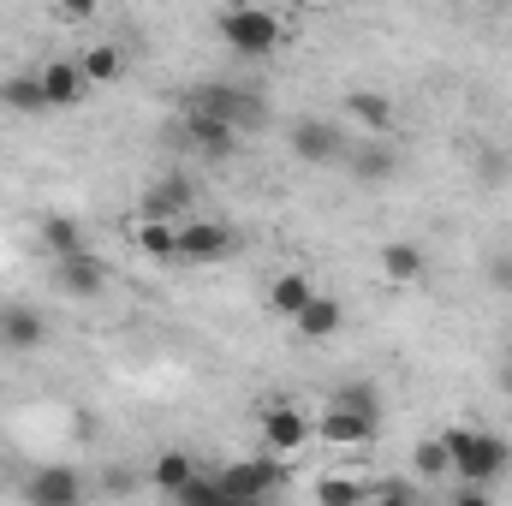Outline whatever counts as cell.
Returning <instances> with one entry per match:
<instances>
[{"instance_id":"obj_1","label":"cell","mask_w":512,"mask_h":506,"mask_svg":"<svg viewBox=\"0 0 512 506\" xmlns=\"http://www.w3.org/2000/svg\"><path fill=\"white\" fill-rule=\"evenodd\" d=\"M441 441H447V459H453V483H459V489H495V483L512 471V447L495 435V429L447 423Z\"/></svg>"},{"instance_id":"obj_2","label":"cell","mask_w":512,"mask_h":506,"mask_svg":"<svg viewBox=\"0 0 512 506\" xmlns=\"http://www.w3.org/2000/svg\"><path fill=\"white\" fill-rule=\"evenodd\" d=\"M215 36H221L239 60H274L280 42H286V24H280V12H268V6H221V12H215Z\"/></svg>"},{"instance_id":"obj_3","label":"cell","mask_w":512,"mask_h":506,"mask_svg":"<svg viewBox=\"0 0 512 506\" xmlns=\"http://www.w3.org/2000/svg\"><path fill=\"white\" fill-rule=\"evenodd\" d=\"M185 102H191V108H203V114H215V120H227L239 137L268 126V102L256 96L251 84H221V78H215V84H197Z\"/></svg>"},{"instance_id":"obj_4","label":"cell","mask_w":512,"mask_h":506,"mask_svg":"<svg viewBox=\"0 0 512 506\" xmlns=\"http://www.w3.org/2000/svg\"><path fill=\"white\" fill-rule=\"evenodd\" d=\"M256 435H262L268 459H292L316 441V417L292 399H268V405H256Z\"/></svg>"},{"instance_id":"obj_5","label":"cell","mask_w":512,"mask_h":506,"mask_svg":"<svg viewBox=\"0 0 512 506\" xmlns=\"http://www.w3.org/2000/svg\"><path fill=\"white\" fill-rule=\"evenodd\" d=\"M280 483H286L280 459H227V465L215 471V489H221L227 501H268Z\"/></svg>"},{"instance_id":"obj_6","label":"cell","mask_w":512,"mask_h":506,"mask_svg":"<svg viewBox=\"0 0 512 506\" xmlns=\"http://www.w3.org/2000/svg\"><path fill=\"white\" fill-rule=\"evenodd\" d=\"M316 441H328V447H376L382 441V417L328 399V411L316 417Z\"/></svg>"},{"instance_id":"obj_7","label":"cell","mask_w":512,"mask_h":506,"mask_svg":"<svg viewBox=\"0 0 512 506\" xmlns=\"http://www.w3.org/2000/svg\"><path fill=\"white\" fill-rule=\"evenodd\" d=\"M239 251V233L227 221H209V215H191L179 227V262H227Z\"/></svg>"},{"instance_id":"obj_8","label":"cell","mask_w":512,"mask_h":506,"mask_svg":"<svg viewBox=\"0 0 512 506\" xmlns=\"http://www.w3.org/2000/svg\"><path fill=\"white\" fill-rule=\"evenodd\" d=\"M346 149H352V137L334 120H298L292 126V155L310 167H334V161H346Z\"/></svg>"},{"instance_id":"obj_9","label":"cell","mask_w":512,"mask_h":506,"mask_svg":"<svg viewBox=\"0 0 512 506\" xmlns=\"http://www.w3.org/2000/svg\"><path fill=\"white\" fill-rule=\"evenodd\" d=\"M36 84H42V102H48V108H78V102H90V84H84L78 54L42 60V66H36Z\"/></svg>"},{"instance_id":"obj_10","label":"cell","mask_w":512,"mask_h":506,"mask_svg":"<svg viewBox=\"0 0 512 506\" xmlns=\"http://www.w3.org/2000/svg\"><path fill=\"white\" fill-rule=\"evenodd\" d=\"M24 506H84V477L72 465H42L24 477Z\"/></svg>"},{"instance_id":"obj_11","label":"cell","mask_w":512,"mask_h":506,"mask_svg":"<svg viewBox=\"0 0 512 506\" xmlns=\"http://www.w3.org/2000/svg\"><path fill=\"white\" fill-rule=\"evenodd\" d=\"M191 179L185 173H161V179H149L143 185V215L137 221H173V227H185L191 215Z\"/></svg>"},{"instance_id":"obj_12","label":"cell","mask_w":512,"mask_h":506,"mask_svg":"<svg viewBox=\"0 0 512 506\" xmlns=\"http://www.w3.org/2000/svg\"><path fill=\"white\" fill-rule=\"evenodd\" d=\"M54 286H60L66 298L90 304V298H102V292H108V262H102L96 251L66 256V262H54Z\"/></svg>"},{"instance_id":"obj_13","label":"cell","mask_w":512,"mask_h":506,"mask_svg":"<svg viewBox=\"0 0 512 506\" xmlns=\"http://www.w3.org/2000/svg\"><path fill=\"white\" fill-rule=\"evenodd\" d=\"M346 167H352L358 185H387L399 173V143H387V137H352Z\"/></svg>"},{"instance_id":"obj_14","label":"cell","mask_w":512,"mask_h":506,"mask_svg":"<svg viewBox=\"0 0 512 506\" xmlns=\"http://www.w3.org/2000/svg\"><path fill=\"white\" fill-rule=\"evenodd\" d=\"M185 137H191V149H203L209 161H227V155L239 149V131L227 126V120H215V114H203V108H191V102H185Z\"/></svg>"},{"instance_id":"obj_15","label":"cell","mask_w":512,"mask_h":506,"mask_svg":"<svg viewBox=\"0 0 512 506\" xmlns=\"http://www.w3.org/2000/svg\"><path fill=\"white\" fill-rule=\"evenodd\" d=\"M292 328H298V340H310V346H328V340L346 328V304H340V298H328V292H316V298L298 310V322H292Z\"/></svg>"},{"instance_id":"obj_16","label":"cell","mask_w":512,"mask_h":506,"mask_svg":"<svg viewBox=\"0 0 512 506\" xmlns=\"http://www.w3.org/2000/svg\"><path fill=\"white\" fill-rule=\"evenodd\" d=\"M0 346H6V352H36V346H48V322H42V310H30V304H6V310H0Z\"/></svg>"},{"instance_id":"obj_17","label":"cell","mask_w":512,"mask_h":506,"mask_svg":"<svg viewBox=\"0 0 512 506\" xmlns=\"http://www.w3.org/2000/svg\"><path fill=\"white\" fill-rule=\"evenodd\" d=\"M346 120L364 137H387V131L399 126V108L387 102L382 90H346Z\"/></svg>"},{"instance_id":"obj_18","label":"cell","mask_w":512,"mask_h":506,"mask_svg":"<svg viewBox=\"0 0 512 506\" xmlns=\"http://www.w3.org/2000/svg\"><path fill=\"white\" fill-rule=\"evenodd\" d=\"M197 477H203V465H197L191 453H179V447L155 453V465H149V483H155L161 495H173V501H179V495H185V489H191Z\"/></svg>"},{"instance_id":"obj_19","label":"cell","mask_w":512,"mask_h":506,"mask_svg":"<svg viewBox=\"0 0 512 506\" xmlns=\"http://www.w3.org/2000/svg\"><path fill=\"white\" fill-rule=\"evenodd\" d=\"M423 245L417 239H387L382 245V274H387V286H423Z\"/></svg>"},{"instance_id":"obj_20","label":"cell","mask_w":512,"mask_h":506,"mask_svg":"<svg viewBox=\"0 0 512 506\" xmlns=\"http://www.w3.org/2000/svg\"><path fill=\"white\" fill-rule=\"evenodd\" d=\"M316 298V280L310 274H298V268H286V274H274L268 280V310L274 316H286V322H298V310Z\"/></svg>"},{"instance_id":"obj_21","label":"cell","mask_w":512,"mask_h":506,"mask_svg":"<svg viewBox=\"0 0 512 506\" xmlns=\"http://www.w3.org/2000/svg\"><path fill=\"white\" fill-rule=\"evenodd\" d=\"M78 66H84V84H90V90H108V84L126 78V48H120V42H96V48L78 54Z\"/></svg>"},{"instance_id":"obj_22","label":"cell","mask_w":512,"mask_h":506,"mask_svg":"<svg viewBox=\"0 0 512 506\" xmlns=\"http://www.w3.org/2000/svg\"><path fill=\"white\" fill-rule=\"evenodd\" d=\"M42 251L54 256V262H66V256H84V251H90V239H84V221H78V215H42Z\"/></svg>"},{"instance_id":"obj_23","label":"cell","mask_w":512,"mask_h":506,"mask_svg":"<svg viewBox=\"0 0 512 506\" xmlns=\"http://www.w3.org/2000/svg\"><path fill=\"white\" fill-rule=\"evenodd\" d=\"M310 495H316V506H370V477H352V471H322Z\"/></svg>"},{"instance_id":"obj_24","label":"cell","mask_w":512,"mask_h":506,"mask_svg":"<svg viewBox=\"0 0 512 506\" xmlns=\"http://www.w3.org/2000/svg\"><path fill=\"white\" fill-rule=\"evenodd\" d=\"M411 477H417V483H447V477H453V459H447L441 429H435V435H423V441L411 447Z\"/></svg>"},{"instance_id":"obj_25","label":"cell","mask_w":512,"mask_h":506,"mask_svg":"<svg viewBox=\"0 0 512 506\" xmlns=\"http://www.w3.org/2000/svg\"><path fill=\"white\" fill-rule=\"evenodd\" d=\"M0 108H12V114H48L36 72H12V78H0Z\"/></svg>"},{"instance_id":"obj_26","label":"cell","mask_w":512,"mask_h":506,"mask_svg":"<svg viewBox=\"0 0 512 506\" xmlns=\"http://www.w3.org/2000/svg\"><path fill=\"white\" fill-rule=\"evenodd\" d=\"M131 239H137V251L155 256V262H173V256H179V227H173V221H137Z\"/></svg>"},{"instance_id":"obj_27","label":"cell","mask_w":512,"mask_h":506,"mask_svg":"<svg viewBox=\"0 0 512 506\" xmlns=\"http://www.w3.org/2000/svg\"><path fill=\"white\" fill-rule=\"evenodd\" d=\"M334 405H352V411H370V417H382V393H376V381H346V387L334 393Z\"/></svg>"},{"instance_id":"obj_28","label":"cell","mask_w":512,"mask_h":506,"mask_svg":"<svg viewBox=\"0 0 512 506\" xmlns=\"http://www.w3.org/2000/svg\"><path fill=\"white\" fill-rule=\"evenodd\" d=\"M370 506H417V483L382 477V483H370Z\"/></svg>"},{"instance_id":"obj_29","label":"cell","mask_w":512,"mask_h":506,"mask_svg":"<svg viewBox=\"0 0 512 506\" xmlns=\"http://www.w3.org/2000/svg\"><path fill=\"white\" fill-rule=\"evenodd\" d=\"M483 280H489L501 298H512V251H489V262H483Z\"/></svg>"},{"instance_id":"obj_30","label":"cell","mask_w":512,"mask_h":506,"mask_svg":"<svg viewBox=\"0 0 512 506\" xmlns=\"http://www.w3.org/2000/svg\"><path fill=\"white\" fill-rule=\"evenodd\" d=\"M96 18V6H84V0H72V6H54V24H90Z\"/></svg>"},{"instance_id":"obj_31","label":"cell","mask_w":512,"mask_h":506,"mask_svg":"<svg viewBox=\"0 0 512 506\" xmlns=\"http://www.w3.org/2000/svg\"><path fill=\"white\" fill-rule=\"evenodd\" d=\"M447 506H495V495H489V489H453Z\"/></svg>"},{"instance_id":"obj_32","label":"cell","mask_w":512,"mask_h":506,"mask_svg":"<svg viewBox=\"0 0 512 506\" xmlns=\"http://www.w3.org/2000/svg\"><path fill=\"white\" fill-rule=\"evenodd\" d=\"M102 489H108V495H131V489H137V477H131V471H108V477H102Z\"/></svg>"},{"instance_id":"obj_33","label":"cell","mask_w":512,"mask_h":506,"mask_svg":"<svg viewBox=\"0 0 512 506\" xmlns=\"http://www.w3.org/2000/svg\"><path fill=\"white\" fill-rule=\"evenodd\" d=\"M495 387H501V399H512V346L501 352V364H495Z\"/></svg>"},{"instance_id":"obj_34","label":"cell","mask_w":512,"mask_h":506,"mask_svg":"<svg viewBox=\"0 0 512 506\" xmlns=\"http://www.w3.org/2000/svg\"><path fill=\"white\" fill-rule=\"evenodd\" d=\"M227 506H268V501H227Z\"/></svg>"}]
</instances>
